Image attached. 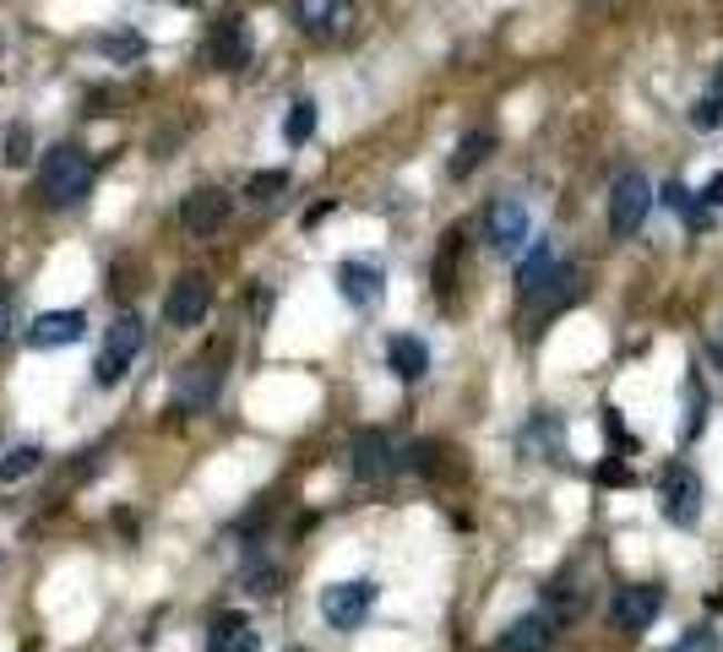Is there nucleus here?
<instances>
[{
	"label": "nucleus",
	"mask_w": 723,
	"mask_h": 652,
	"mask_svg": "<svg viewBox=\"0 0 723 652\" xmlns=\"http://www.w3.org/2000/svg\"><path fill=\"white\" fill-rule=\"evenodd\" d=\"M207 652H261V631L251 625V614L229 609V614L212 620V631H207Z\"/></svg>",
	"instance_id": "a211bd4d"
},
{
	"label": "nucleus",
	"mask_w": 723,
	"mask_h": 652,
	"mask_svg": "<svg viewBox=\"0 0 723 652\" xmlns=\"http://www.w3.org/2000/svg\"><path fill=\"white\" fill-rule=\"evenodd\" d=\"M218 387H223V364L218 359H191L174 375V408L180 413H207L218 402Z\"/></svg>",
	"instance_id": "1a4fd4ad"
},
{
	"label": "nucleus",
	"mask_w": 723,
	"mask_h": 652,
	"mask_svg": "<svg viewBox=\"0 0 723 652\" xmlns=\"http://www.w3.org/2000/svg\"><path fill=\"white\" fill-rule=\"evenodd\" d=\"M28 158H33V131H28V126H11V131H6V163L22 169Z\"/></svg>",
	"instance_id": "bb28decb"
},
{
	"label": "nucleus",
	"mask_w": 723,
	"mask_h": 652,
	"mask_svg": "<svg viewBox=\"0 0 723 652\" xmlns=\"http://www.w3.org/2000/svg\"><path fill=\"white\" fill-rule=\"evenodd\" d=\"M207 54L223 71H245L251 66V28H245V17H223L212 28V39H207Z\"/></svg>",
	"instance_id": "dca6fc26"
},
{
	"label": "nucleus",
	"mask_w": 723,
	"mask_h": 652,
	"mask_svg": "<svg viewBox=\"0 0 723 652\" xmlns=\"http://www.w3.org/2000/svg\"><path fill=\"white\" fill-rule=\"evenodd\" d=\"M659 609H664V588L631 582V588H620L615 593V625L620 631H647V625L659 620Z\"/></svg>",
	"instance_id": "4468645a"
},
{
	"label": "nucleus",
	"mask_w": 723,
	"mask_h": 652,
	"mask_svg": "<svg viewBox=\"0 0 723 652\" xmlns=\"http://www.w3.org/2000/svg\"><path fill=\"white\" fill-rule=\"evenodd\" d=\"M386 364H392L398 381H419V375L430 370V349H424L413 332H398V338L386 343Z\"/></svg>",
	"instance_id": "aec40b11"
},
{
	"label": "nucleus",
	"mask_w": 723,
	"mask_h": 652,
	"mask_svg": "<svg viewBox=\"0 0 723 652\" xmlns=\"http://www.w3.org/2000/svg\"><path fill=\"white\" fill-rule=\"evenodd\" d=\"M392 473H398L392 435H386V430H360V435H354V479H360V484H381V479H392Z\"/></svg>",
	"instance_id": "9b49d317"
},
{
	"label": "nucleus",
	"mask_w": 723,
	"mask_h": 652,
	"mask_svg": "<svg viewBox=\"0 0 723 652\" xmlns=\"http://www.w3.org/2000/svg\"><path fill=\"white\" fill-rule=\"evenodd\" d=\"M310 137H315V103L300 99L289 114H283V142H294V148H300V142H310Z\"/></svg>",
	"instance_id": "a878e982"
},
{
	"label": "nucleus",
	"mask_w": 723,
	"mask_h": 652,
	"mask_svg": "<svg viewBox=\"0 0 723 652\" xmlns=\"http://www.w3.org/2000/svg\"><path fill=\"white\" fill-rule=\"evenodd\" d=\"M93 191V158L77 148V142H60L44 152L39 163V197L50 207H77V201Z\"/></svg>",
	"instance_id": "f257e3e1"
},
{
	"label": "nucleus",
	"mask_w": 723,
	"mask_h": 652,
	"mask_svg": "<svg viewBox=\"0 0 723 652\" xmlns=\"http://www.w3.org/2000/svg\"><path fill=\"white\" fill-rule=\"evenodd\" d=\"M670 652H719V631H707V625H696V631H685Z\"/></svg>",
	"instance_id": "c756f323"
},
{
	"label": "nucleus",
	"mask_w": 723,
	"mask_h": 652,
	"mask_svg": "<svg viewBox=\"0 0 723 652\" xmlns=\"http://www.w3.org/2000/svg\"><path fill=\"white\" fill-rule=\"evenodd\" d=\"M707 609H723V593H713V599H707Z\"/></svg>",
	"instance_id": "e433bc0d"
},
{
	"label": "nucleus",
	"mask_w": 723,
	"mask_h": 652,
	"mask_svg": "<svg viewBox=\"0 0 723 652\" xmlns=\"http://www.w3.org/2000/svg\"><path fill=\"white\" fill-rule=\"evenodd\" d=\"M555 631H561V614L533 609V614H522V620H512V625H506L501 652H550V648H555Z\"/></svg>",
	"instance_id": "2eb2a0df"
},
{
	"label": "nucleus",
	"mask_w": 723,
	"mask_h": 652,
	"mask_svg": "<svg viewBox=\"0 0 723 652\" xmlns=\"http://www.w3.org/2000/svg\"><path fill=\"white\" fill-rule=\"evenodd\" d=\"M528 229H533V218H528L522 197H495L490 201V212H484V240H490L501 255L528 251Z\"/></svg>",
	"instance_id": "423d86ee"
},
{
	"label": "nucleus",
	"mask_w": 723,
	"mask_h": 652,
	"mask_svg": "<svg viewBox=\"0 0 723 652\" xmlns=\"http://www.w3.org/2000/svg\"><path fill=\"white\" fill-rule=\"evenodd\" d=\"M39 462H44V452H39L33 441H28V447H11V452L0 457V490H6V484H17V479H28Z\"/></svg>",
	"instance_id": "393cba45"
},
{
	"label": "nucleus",
	"mask_w": 723,
	"mask_h": 652,
	"mask_svg": "<svg viewBox=\"0 0 723 652\" xmlns=\"http://www.w3.org/2000/svg\"><path fill=\"white\" fill-rule=\"evenodd\" d=\"M659 505H664V522L696 528V516H702V479H696V468L674 462L664 473V484H659Z\"/></svg>",
	"instance_id": "0eeeda50"
},
{
	"label": "nucleus",
	"mask_w": 723,
	"mask_h": 652,
	"mask_svg": "<svg viewBox=\"0 0 723 652\" xmlns=\"http://www.w3.org/2000/svg\"><path fill=\"white\" fill-rule=\"evenodd\" d=\"M490 148H495V137H490V131H463V137H458V148H452V158H446L452 180H468V174L490 158Z\"/></svg>",
	"instance_id": "412c9836"
},
{
	"label": "nucleus",
	"mask_w": 723,
	"mask_h": 652,
	"mask_svg": "<svg viewBox=\"0 0 723 652\" xmlns=\"http://www.w3.org/2000/svg\"><path fill=\"white\" fill-rule=\"evenodd\" d=\"M723 120V103L719 99H702L696 103V126H702V131H707V126H719Z\"/></svg>",
	"instance_id": "473e14b6"
},
{
	"label": "nucleus",
	"mask_w": 723,
	"mask_h": 652,
	"mask_svg": "<svg viewBox=\"0 0 723 652\" xmlns=\"http://www.w3.org/2000/svg\"><path fill=\"white\" fill-rule=\"evenodd\" d=\"M599 479H604V484H625V468H620V462H604Z\"/></svg>",
	"instance_id": "f704fd0d"
},
{
	"label": "nucleus",
	"mask_w": 723,
	"mask_h": 652,
	"mask_svg": "<svg viewBox=\"0 0 723 652\" xmlns=\"http://www.w3.org/2000/svg\"><path fill=\"white\" fill-rule=\"evenodd\" d=\"M142 353V315H120L114 327H109V338H103V353L99 364H93V381L99 387H120L125 375H131V359Z\"/></svg>",
	"instance_id": "20e7f679"
},
{
	"label": "nucleus",
	"mask_w": 723,
	"mask_h": 652,
	"mask_svg": "<svg viewBox=\"0 0 723 652\" xmlns=\"http://www.w3.org/2000/svg\"><path fill=\"white\" fill-rule=\"evenodd\" d=\"M468 255V234L463 229H446V240H441V251H435V300L452 304V289H458V267H463Z\"/></svg>",
	"instance_id": "6ab92c4d"
},
{
	"label": "nucleus",
	"mask_w": 723,
	"mask_h": 652,
	"mask_svg": "<svg viewBox=\"0 0 723 652\" xmlns=\"http://www.w3.org/2000/svg\"><path fill=\"white\" fill-rule=\"evenodd\" d=\"M707 424V392H702V375H685V430L680 441H696Z\"/></svg>",
	"instance_id": "5701e85b"
},
{
	"label": "nucleus",
	"mask_w": 723,
	"mask_h": 652,
	"mask_svg": "<svg viewBox=\"0 0 723 652\" xmlns=\"http://www.w3.org/2000/svg\"><path fill=\"white\" fill-rule=\"evenodd\" d=\"M403 468H413V473H435V468H441V447H435V441H413L409 452H403Z\"/></svg>",
	"instance_id": "cd10ccee"
},
{
	"label": "nucleus",
	"mask_w": 723,
	"mask_h": 652,
	"mask_svg": "<svg viewBox=\"0 0 723 652\" xmlns=\"http://www.w3.org/2000/svg\"><path fill=\"white\" fill-rule=\"evenodd\" d=\"M338 294L354 304V310H370V304H381V294H386V272H381L375 261H364V255H349V261L338 267Z\"/></svg>",
	"instance_id": "f8f14e48"
},
{
	"label": "nucleus",
	"mask_w": 723,
	"mask_h": 652,
	"mask_svg": "<svg viewBox=\"0 0 723 652\" xmlns=\"http://www.w3.org/2000/svg\"><path fill=\"white\" fill-rule=\"evenodd\" d=\"M11 327H17V300H11V289L0 283V343L11 338Z\"/></svg>",
	"instance_id": "7c9ffc66"
},
{
	"label": "nucleus",
	"mask_w": 723,
	"mask_h": 652,
	"mask_svg": "<svg viewBox=\"0 0 723 652\" xmlns=\"http://www.w3.org/2000/svg\"><path fill=\"white\" fill-rule=\"evenodd\" d=\"M207 310H212V278L207 272H180L169 283V294H163V321L180 327V332H191V327L207 321Z\"/></svg>",
	"instance_id": "39448f33"
},
{
	"label": "nucleus",
	"mask_w": 723,
	"mask_h": 652,
	"mask_svg": "<svg viewBox=\"0 0 723 652\" xmlns=\"http://www.w3.org/2000/svg\"><path fill=\"white\" fill-rule=\"evenodd\" d=\"M713 99L723 103V66H719V71H713Z\"/></svg>",
	"instance_id": "c9c22d12"
},
{
	"label": "nucleus",
	"mask_w": 723,
	"mask_h": 652,
	"mask_svg": "<svg viewBox=\"0 0 723 652\" xmlns=\"http://www.w3.org/2000/svg\"><path fill=\"white\" fill-rule=\"evenodd\" d=\"M99 50L114 54V60H142V39H137V33H103Z\"/></svg>",
	"instance_id": "c85d7f7f"
},
{
	"label": "nucleus",
	"mask_w": 723,
	"mask_h": 652,
	"mask_svg": "<svg viewBox=\"0 0 723 652\" xmlns=\"http://www.w3.org/2000/svg\"><path fill=\"white\" fill-rule=\"evenodd\" d=\"M647 212H653L647 180H642V174H620L615 191H610V229H615V240H631V234L647 223Z\"/></svg>",
	"instance_id": "6e6552de"
},
{
	"label": "nucleus",
	"mask_w": 723,
	"mask_h": 652,
	"mask_svg": "<svg viewBox=\"0 0 723 652\" xmlns=\"http://www.w3.org/2000/svg\"><path fill=\"white\" fill-rule=\"evenodd\" d=\"M707 359H713V364L723 370V321L713 327V332H707Z\"/></svg>",
	"instance_id": "72a5a7b5"
},
{
	"label": "nucleus",
	"mask_w": 723,
	"mask_h": 652,
	"mask_svg": "<svg viewBox=\"0 0 723 652\" xmlns=\"http://www.w3.org/2000/svg\"><path fill=\"white\" fill-rule=\"evenodd\" d=\"M696 201H702V212H719V207H723V169L707 180V185H702V197H696Z\"/></svg>",
	"instance_id": "2f4dec72"
},
{
	"label": "nucleus",
	"mask_w": 723,
	"mask_h": 652,
	"mask_svg": "<svg viewBox=\"0 0 723 652\" xmlns=\"http://www.w3.org/2000/svg\"><path fill=\"white\" fill-rule=\"evenodd\" d=\"M528 441H539L544 447V457H566V424L555 419V413H533V424H528Z\"/></svg>",
	"instance_id": "4be33fe9"
},
{
	"label": "nucleus",
	"mask_w": 723,
	"mask_h": 652,
	"mask_svg": "<svg viewBox=\"0 0 723 652\" xmlns=\"http://www.w3.org/2000/svg\"><path fill=\"white\" fill-rule=\"evenodd\" d=\"M180 223H185V234H197V240L218 234V229L229 223V197H223L218 185H197L191 197L180 201Z\"/></svg>",
	"instance_id": "ddd939ff"
},
{
	"label": "nucleus",
	"mask_w": 723,
	"mask_h": 652,
	"mask_svg": "<svg viewBox=\"0 0 723 652\" xmlns=\"http://www.w3.org/2000/svg\"><path fill=\"white\" fill-rule=\"evenodd\" d=\"M516 294L528 304H539V310H561V304H571V294H576V272H571L566 261H555L550 245H539V251L522 255Z\"/></svg>",
	"instance_id": "f03ea898"
},
{
	"label": "nucleus",
	"mask_w": 723,
	"mask_h": 652,
	"mask_svg": "<svg viewBox=\"0 0 723 652\" xmlns=\"http://www.w3.org/2000/svg\"><path fill=\"white\" fill-rule=\"evenodd\" d=\"M82 332H88V315H82V310H44V315L28 327V343H33V349H71V343H82Z\"/></svg>",
	"instance_id": "f3484780"
},
{
	"label": "nucleus",
	"mask_w": 723,
	"mask_h": 652,
	"mask_svg": "<svg viewBox=\"0 0 723 652\" xmlns=\"http://www.w3.org/2000/svg\"><path fill=\"white\" fill-rule=\"evenodd\" d=\"M294 22H300V33L332 44L354 28V0H294Z\"/></svg>",
	"instance_id": "9d476101"
},
{
	"label": "nucleus",
	"mask_w": 723,
	"mask_h": 652,
	"mask_svg": "<svg viewBox=\"0 0 723 652\" xmlns=\"http://www.w3.org/2000/svg\"><path fill=\"white\" fill-rule=\"evenodd\" d=\"M375 599H381V588L375 582H332V588H321V620L332 625V631H360L364 620L375 614Z\"/></svg>",
	"instance_id": "7ed1b4c3"
},
{
	"label": "nucleus",
	"mask_w": 723,
	"mask_h": 652,
	"mask_svg": "<svg viewBox=\"0 0 723 652\" xmlns=\"http://www.w3.org/2000/svg\"><path fill=\"white\" fill-rule=\"evenodd\" d=\"M283 191H289V174H283V169H261V174L245 180V201H251V207H272Z\"/></svg>",
	"instance_id": "b1692460"
}]
</instances>
